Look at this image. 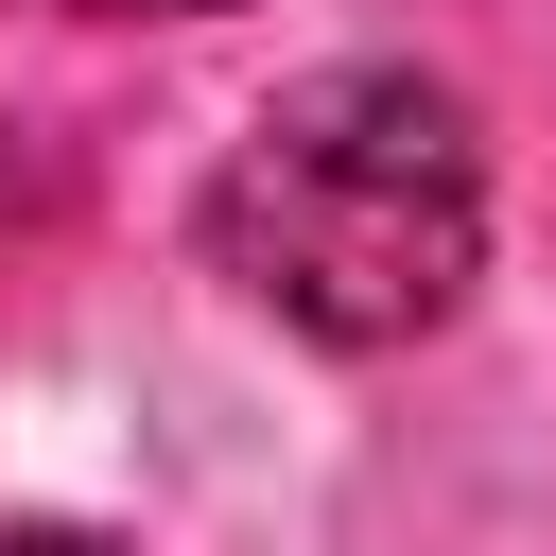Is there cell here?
I'll return each instance as SVG.
<instances>
[{"instance_id":"obj_1","label":"cell","mask_w":556,"mask_h":556,"mask_svg":"<svg viewBox=\"0 0 556 556\" xmlns=\"http://www.w3.org/2000/svg\"><path fill=\"white\" fill-rule=\"evenodd\" d=\"M191 243L295 348L382 365V348L452 330L469 278H486V122L400 52H330L208 156Z\"/></svg>"},{"instance_id":"obj_3","label":"cell","mask_w":556,"mask_h":556,"mask_svg":"<svg viewBox=\"0 0 556 556\" xmlns=\"http://www.w3.org/2000/svg\"><path fill=\"white\" fill-rule=\"evenodd\" d=\"M174 17H226V0H174Z\"/></svg>"},{"instance_id":"obj_2","label":"cell","mask_w":556,"mask_h":556,"mask_svg":"<svg viewBox=\"0 0 556 556\" xmlns=\"http://www.w3.org/2000/svg\"><path fill=\"white\" fill-rule=\"evenodd\" d=\"M0 556H122V539H87V521H0Z\"/></svg>"}]
</instances>
